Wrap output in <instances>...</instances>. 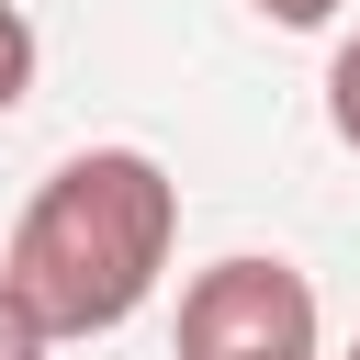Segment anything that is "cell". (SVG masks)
I'll return each instance as SVG.
<instances>
[{
	"label": "cell",
	"instance_id": "cell-1",
	"mask_svg": "<svg viewBox=\"0 0 360 360\" xmlns=\"http://www.w3.org/2000/svg\"><path fill=\"white\" fill-rule=\"evenodd\" d=\"M169 248H180V180L146 146H79L11 214L0 281L22 292V315L45 338H112L158 292Z\"/></svg>",
	"mask_w": 360,
	"mask_h": 360
},
{
	"label": "cell",
	"instance_id": "cell-2",
	"mask_svg": "<svg viewBox=\"0 0 360 360\" xmlns=\"http://www.w3.org/2000/svg\"><path fill=\"white\" fill-rule=\"evenodd\" d=\"M315 349H326V304H315V281L292 259L236 248V259L191 270V292H180V360H315Z\"/></svg>",
	"mask_w": 360,
	"mask_h": 360
},
{
	"label": "cell",
	"instance_id": "cell-3",
	"mask_svg": "<svg viewBox=\"0 0 360 360\" xmlns=\"http://www.w3.org/2000/svg\"><path fill=\"white\" fill-rule=\"evenodd\" d=\"M34 56H45V45H34V22L0 0V112H22V90H34Z\"/></svg>",
	"mask_w": 360,
	"mask_h": 360
},
{
	"label": "cell",
	"instance_id": "cell-4",
	"mask_svg": "<svg viewBox=\"0 0 360 360\" xmlns=\"http://www.w3.org/2000/svg\"><path fill=\"white\" fill-rule=\"evenodd\" d=\"M326 124H338V146H360V34L326 56Z\"/></svg>",
	"mask_w": 360,
	"mask_h": 360
},
{
	"label": "cell",
	"instance_id": "cell-5",
	"mask_svg": "<svg viewBox=\"0 0 360 360\" xmlns=\"http://www.w3.org/2000/svg\"><path fill=\"white\" fill-rule=\"evenodd\" d=\"M45 349H56V338H45V326L22 315V292L0 281V360H45Z\"/></svg>",
	"mask_w": 360,
	"mask_h": 360
},
{
	"label": "cell",
	"instance_id": "cell-6",
	"mask_svg": "<svg viewBox=\"0 0 360 360\" xmlns=\"http://www.w3.org/2000/svg\"><path fill=\"white\" fill-rule=\"evenodd\" d=\"M248 11H259V22H292V34H315V22L338 11V0H248Z\"/></svg>",
	"mask_w": 360,
	"mask_h": 360
},
{
	"label": "cell",
	"instance_id": "cell-7",
	"mask_svg": "<svg viewBox=\"0 0 360 360\" xmlns=\"http://www.w3.org/2000/svg\"><path fill=\"white\" fill-rule=\"evenodd\" d=\"M349 360H360V349H349Z\"/></svg>",
	"mask_w": 360,
	"mask_h": 360
}]
</instances>
